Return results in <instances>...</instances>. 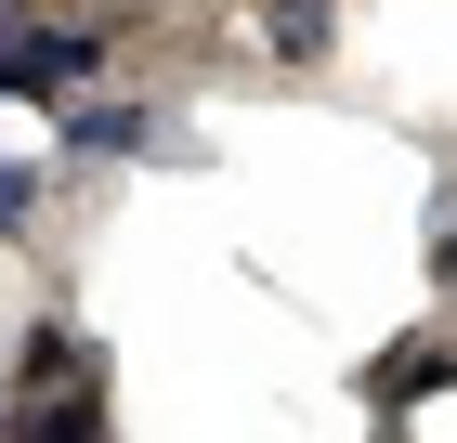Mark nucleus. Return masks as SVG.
Listing matches in <instances>:
<instances>
[{
  "mask_svg": "<svg viewBox=\"0 0 457 443\" xmlns=\"http://www.w3.org/2000/svg\"><path fill=\"white\" fill-rule=\"evenodd\" d=\"M105 78V27H53L0 0V104H79Z\"/></svg>",
  "mask_w": 457,
  "mask_h": 443,
  "instance_id": "f257e3e1",
  "label": "nucleus"
},
{
  "mask_svg": "<svg viewBox=\"0 0 457 443\" xmlns=\"http://www.w3.org/2000/svg\"><path fill=\"white\" fill-rule=\"evenodd\" d=\"M105 378H66V391H13V443H105Z\"/></svg>",
  "mask_w": 457,
  "mask_h": 443,
  "instance_id": "f03ea898",
  "label": "nucleus"
},
{
  "mask_svg": "<svg viewBox=\"0 0 457 443\" xmlns=\"http://www.w3.org/2000/svg\"><path fill=\"white\" fill-rule=\"evenodd\" d=\"M157 104H66V157L92 170V157H157Z\"/></svg>",
  "mask_w": 457,
  "mask_h": 443,
  "instance_id": "7ed1b4c3",
  "label": "nucleus"
},
{
  "mask_svg": "<svg viewBox=\"0 0 457 443\" xmlns=\"http://www.w3.org/2000/svg\"><path fill=\"white\" fill-rule=\"evenodd\" d=\"M66 378H105V352L79 340V326H27V352H13V391H66Z\"/></svg>",
  "mask_w": 457,
  "mask_h": 443,
  "instance_id": "20e7f679",
  "label": "nucleus"
},
{
  "mask_svg": "<svg viewBox=\"0 0 457 443\" xmlns=\"http://www.w3.org/2000/svg\"><path fill=\"white\" fill-rule=\"evenodd\" d=\"M445 365H457L445 340H405V352H379V365H366V405H379V417H392V405H419V391H445Z\"/></svg>",
  "mask_w": 457,
  "mask_h": 443,
  "instance_id": "39448f33",
  "label": "nucleus"
},
{
  "mask_svg": "<svg viewBox=\"0 0 457 443\" xmlns=\"http://www.w3.org/2000/svg\"><path fill=\"white\" fill-rule=\"evenodd\" d=\"M327 27H340V0H262V39H275L287 66H314V53H327Z\"/></svg>",
  "mask_w": 457,
  "mask_h": 443,
  "instance_id": "423d86ee",
  "label": "nucleus"
},
{
  "mask_svg": "<svg viewBox=\"0 0 457 443\" xmlns=\"http://www.w3.org/2000/svg\"><path fill=\"white\" fill-rule=\"evenodd\" d=\"M27 222H39V170H27V157H0V235H27Z\"/></svg>",
  "mask_w": 457,
  "mask_h": 443,
  "instance_id": "0eeeda50",
  "label": "nucleus"
},
{
  "mask_svg": "<svg viewBox=\"0 0 457 443\" xmlns=\"http://www.w3.org/2000/svg\"><path fill=\"white\" fill-rule=\"evenodd\" d=\"M0 443H13V391H0Z\"/></svg>",
  "mask_w": 457,
  "mask_h": 443,
  "instance_id": "6e6552de",
  "label": "nucleus"
}]
</instances>
